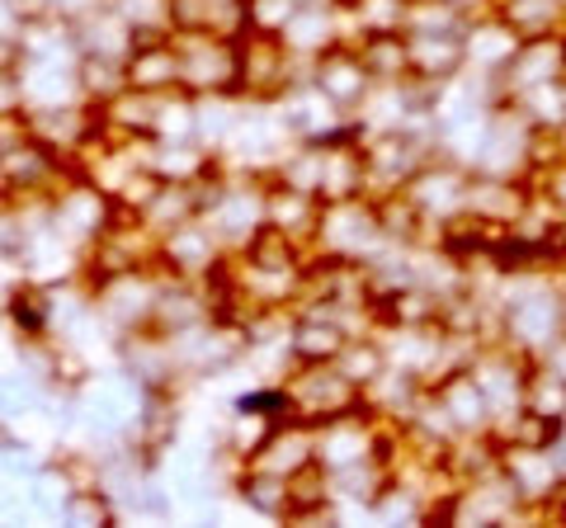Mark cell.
<instances>
[{"label": "cell", "mask_w": 566, "mask_h": 528, "mask_svg": "<svg viewBox=\"0 0 566 528\" xmlns=\"http://www.w3.org/2000/svg\"><path fill=\"white\" fill-rule=\"evenodd\" d=\"M340 6H359V0H340Z\"/></svg>", "instance_id": "obj_1"}]
</instances>
